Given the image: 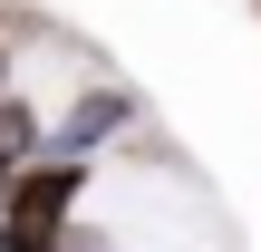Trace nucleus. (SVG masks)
Wrapping results in <instances>:
<instances>
[{
	"label": "nucleus",
	"instance_id": "1",
	"mask_svg": "<svg viewBox=\"0 0 261 252\" xmlns=\"http://www.w3.org/2000/svg\"><path fill=\"white\" fill-rule=\"evenodd\" d=\"M77 194H87V165H68V155H39L10 194H0V233H29V243H58L68 223H77Z\"/></svg>",
	"mask_w": 261,
	"mask_h": 252
},
{
	"label": "nucleus",
	"instance_id": "2",
	"mask_svg": "<svg viewBox=\"0 0 261 252\" xmlns=\"http://www.w3.org/2000/svg\"><path fill=\"white\" fill-rule=\"evenodd\" d=\"M126 117H136V97H126V87H97V97H77V107H68V117L48 126V155L87 165V155H97V146H107V136L126 126Z\"/></svg>",
	"mask_w": 261,
	"mask_h": 252
},
{
	"label": "nucleus",
	"instance_id": "3",
	"mask_svg": "<svg viewBox=\"0 0 261 252\" xmlns=\"http://www.w3.org/2000/svg\"><path fill=\"white\" fill-rule=\"evenodd\" d=\"M39 155H48V126H39L19 97H0V194H10V185L39 165Z\"/></svg>",
	"mask_w": 261,
	"mask_h": 252
},
{
	"label": "nucleus",
	"instance_id": "4",
	"mask_svg": "<svg viewBox=\"0 0 261 252\" xmlns=\"http://www.w3.org/2000/svg\"><path fill=\"white\" fill-rule=\"evenodd\" d=\"M58 252H116V243H107V233H87V223H68V233H58Z\"/></svg>",
	"mask_w": 261,
	"mask_h": 252
}]
</instances>
